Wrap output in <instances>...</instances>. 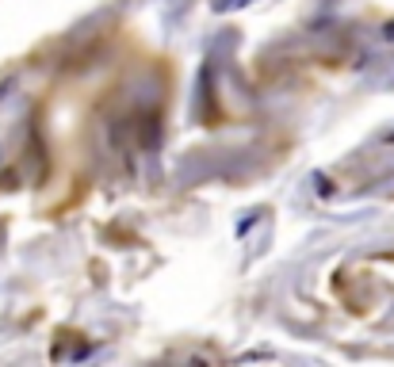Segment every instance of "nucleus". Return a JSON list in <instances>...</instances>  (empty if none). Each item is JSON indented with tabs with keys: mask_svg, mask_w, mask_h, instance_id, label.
<instances>
[{
	"mask_svg": "<svg viewBox=\"0 0 394 367\" xmlns=\"http://www.w3.org/2000/svg\"><path fill=\"white\" fill-rule=\"evenodd\" d=\"M383 39H387V42H394V20H390L387 27H383Z\"/></svg>",
	"mask_w": 394,
	"mask_h": 367,
	"instance_id": "1",
	"label": "nucleus"
}]
</instances>
